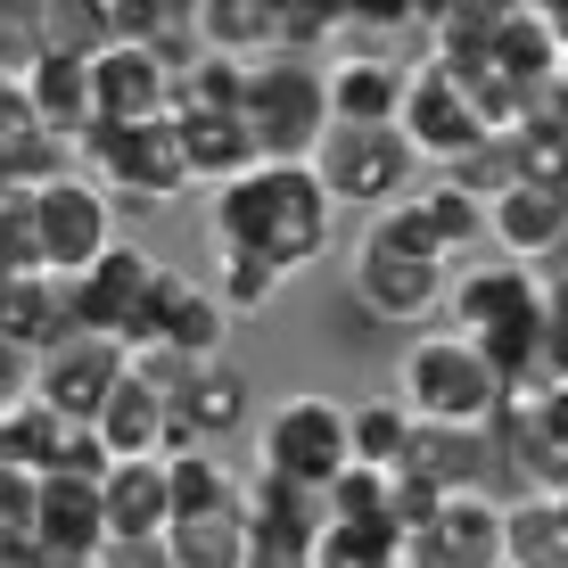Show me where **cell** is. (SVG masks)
I'll list each match as a JSON object with an SVG mask.
<instances>
[{
    "mask_svg": "<svg viewBox=\"0 0 568 568\" xmlns=\"http://www.w3.org/2000/svg\"><path fill=\"white\" fill-rule=\"evenodd\" d=\"M363 240L396 247V256H420V264H454V240H445V231H437V214L420 206V190H413V199H404V206H387L379 223L363 231Z\"/></svg>",
    "mask_w": 568,
    "mask_h": 568,
    "instance_id": "obj_37",
    "label": "cell"
},
{
    "mask_svg": "<svg viewBox=\"0 0 568 568\" xmlns=\"http://www.w3.org/2000/svg\"><path fill=\"white\" fill-rule=\"evenodd\" d=\"M173 132H182V156H190V182L206 190H231L247 182V173L264 165L256 132H247V115H199V108H173Z\"/></svg>",
    "mask_w": 568,
    "mask_h": 568,
    "instance_id": "obj_21",
    "label": "cell"
},
{
    "mask_svg": "<svg viewBox=\"0 0 568 568\" xmlns=\"http://www.w3.org/2000/svg\"><path fill=\"white\" fill-rule=\"evenodd\" d=\"M165 478H173V519L247 511V478L214 454V445H199V454H165Z\"/></svg>",
    "mask_w": 568,
    "mask_h": 568,
    "instance_id": "obj_30",
    "label": "cell"
},
{
    "mask_svg": "<svg viewBox=\"0 0 568 568\" xmlns=\"http://www.w3.org/2000/svg\"><path fill=\"white\" fill-rule=\"evenodd\" d=\"M83 568H108V560H83Z\"/></svg>",
    "mask_w": 568,
    "mask_h": 568,
    "instance_id": "obj_48",
    "label": "cell"
},
{
    "mask_svg": "<svg viewBox=\"0 0 568 568\" xmlns=\"http://www.w3.org/2000/svg\"><path fill=\"white\" fill-rule=\"evenodd\" d=\"M83 173V149L58 141V132L26 124V132H0V199H42L50 182Z\"/></svg>",
    "mask_w": 568,
    "mask_h": 568,
    "instance_id": "obj_29",
    "label": "cell"
},
{
    "mask_svg": "<svg viewBox=\"0 0 568 568\" xmlns=\"http://www.w3.org/2000/svg\"><path fill=\"white\" fill-rule=\"evenodd\" d=\"M445 297H454V281H445V264H420V256H396V247L363 240L355 247V305L371 322H428Z\"/></svg>",
    "mask_w": 568,
    "mask_h": 568,
    "instance_id": "obj_14",
    "label": "cell"
},
{
    "mask_svg": "<svg viewBox=\"0 0 568 568\" xmlns=\"http://www.w3.org/2000/svg\"><path fill=\"white\" fill-rule=\"evenodd\" d=\"M511 568H568V495L511 503Z\"/></svg>",
    "mask_w": 568,
    "mask_h": 568,
    "instance_id": "obj_34",
    "label": "cell"
},
{
    "mask_svg": "<svg viewBox=\"0 0 568 568\" xmlns=\"http://www.w3.org/2000/svg\"><path fill=\"white\" fill-rule=\"evenodd\" d=\"M428 67L445 74H478L486 58H495V33H503V0H445V9H428Z\"/></svg>",
    "mask_w": 568,
    "mask_h": 568,
    "instance_id": "obj_26",
    "label": "cell"
},
{
    "mask_svg": "<svg viewBox=\"0 0 568 568\" xmlns=\"http://www.w3.org/2000/svg\"><path fill=\"white\" fill-rule=\"evenodd\" d=\"M33 214H42V264L58 281H83V272L115 247V199L91 182V173L50 182L42 199H33Z\"/></svg>",
    "mask_w": 568,
    "mask_h": 568,
    "instance_id": "obj_10",
    "label": "cell"
},
{
    "mask_svg": "<svg viewBox=\"0 0 568 568\" xmlns=\"http://www.w3.org/2000/svg\"><path fill=\"white\" fill-rule=\"evenodd\" d=\"M329 33H346V9H329V0H281V58L329 42Z\"/></svg>",
    "mask_w": 568,
    "mask_h": 568,
    "instance_id": "obj_42",
    "label": "cell"
},
{
    "mask_svg": "<svg viewBox=\"0 0 568 568\" xmlns=\"http://www.w3.org/2000/svg\"><path fill=\"white\" fill-rule=\"evenodd\" d=\"M33 511H42V478H26V469L0 462V544H26Z\"/></svg>",
    "mask_w": 568,
    "mask_h": 568,
    "instance_id": "obj_43",
    "label": "cell"
},
{
    "mask_svg": "<svg viewBox=\"0 0 568 568\" xmlns=\"http://www.w3.org/2000/svg\"><path fill=\"white\" fill-rule=\"evenodd\" d=\"M486 240H495L511 264L544 272V264H552L560 247H568V190H560V182H544V173H536V182H519L511 199L486 206Z\"/></svg>",
    "mask_w": 568,
    "mask_h": 568,
    "instance_id": "obj_15",
    "label": "cell"
},
{
    "mask_svg": "<svg viewBox=\"0 0 568 568\" xmlns=\"http://www.w3.org/2000/svg\"><path fill=\"white\" fill-rule=\"evenodd\" d=\"M83 173L132 214H156V206L182 199V190H199L173 115H156V124H91L83 132Z\"/></svg>",
    "mask_w": 568,
    "mask_h": 568,
    "instance_id": "obj_3",
    "label": "cell"
},
{
    "mask_svg": "<svg viewBox=\"0 0 568 568\" xmlns=\"http://www.w3.org/2000/svg\"><path fill=\"white\" fill-rule=\"evenodd\" d=\"M156 288H165V264L149 256V247L115 240L100 264L74 281V322L91 329V338H115L132 355V346H149V313H156Z\"/></svg>",
    "mask_w": 568,
    "mask_h": 568,
    "instance_id": "obj_7",
    "label": "cell"
},
{
    "mask_svg": "<svg viewBox=\"0 0 568 568\" xmlns=\"http://www.w3.org/2000/svg\"><path fill=\"white\" fill-rule=\"evenodd\" d=\"M0 568H58V560H50V552H42V544H33V536H26V544H0Z\"/></svg>",
    "mask_w": 568,
    "mask_h": 568,
    "instance_id": "obj_46",
    "label": "cell"
},
{
    "mask_svg": "<svg viewBox=\"0 0 568 568\" xmlns=\"http://www.w3.org/2000/svg\"><path fill=\"white\" fill-rule=\"evenodd\" d=\"M26 108H33V124H42V132H58V141L83 149V132L100 124V115H91V58L42 50V58H33V74H26Z\"/></svg>",
    "mask_w": 568,
    "mask_h": 568,
    "instance_id": "obj_23",
    "label": "cell"
},
{
    "mask_svg": "<svg viewBox=\"0 0 568 568\" xmlns=\"http://www.w3.org/2000/svg\"><path fill=\"white\" fill-rule=\"evenodd\" d=\"M544 379L568 387V281H544Z\"/></svg>",
    "mask_w": 568,
    "mask_h": 568,
    "instance_id": "obj_44",
    "label": "cell"
},
{
    "mask_svg": "<svg viewBox=\"0 0 568 568\" xmlns=\"http://www.w3.org/2000/svg\"><path fill=\"white\" fill-rule=\"evenodd\" d=\"M445 182H462L478 206H495V199H511L519 182H536V149H527V132H486L478 156H469V165H454Z\"/></svg>",
    "mask_w": 568,
    "mask_h": 568,
    "instance_id": "obj_32",
    "label": "cell"
},
{
    "mask_svg": "<svg viewBox=\"0 0 568 568\" xmlns=\"http://www.w3.org/2000/svg\"><path fill=\"white\" fill-rule=\"evenodd\" d=\"M313 568H404V536H396V527H346V519H329Z\"/></svg>",
    "mask_w": 568,
    "mask_h": 568,
    "instance_id": "obj_38",
    "label": "cell"
},
{
    "mask_svg": "<svg viewBox=\"0 0 568 568\" xmlns=\"http://www.w3.org/2000/svg\"><path fill=\"white\" fill-rule=\"evenodd\" d=\"M199 42L214 58L264 67V58H281V0H206L199 9Z\"/></svg>",
    "mask_w": 568,
    "mask_h": 568,
    "instance_id": "obj_28",
    "label": "cell"
},
{
    "mask_svg": "<svg viewBox=\"0 0 568 568\" xmlns=\"http://www.w3.org/2000/svg\"><path fill=\"white\" fill-rule=\"evenodd\" d=\"M256 469L281 486H297V495L329 503V486L355 469V413H338L329 396H288L272 404L264 437H256Z\"/></svg>",
    "mask_w": 568,
    "mask_h": 568,
    "instance_id": "obj_4",
    "label": "cell"
},
{
    "mask_svg": "<svg viewBox=\"0 0 568 568\" xmlns=\"http://www.w3.org/2000/svg\"><path fill=\"white\" fill-rule=\"evenodd\" d=\"M132 379H141V387H156V396H165V404H182L190 387L206 379V363L173 355V346H132Z\"/></svg>",
    "mask_w": 568,
    "mask_h": 568,
    "instance_id": "obj_41",
    "label": "cell"
},
{
    "mask_svg": "<svg viewBox=\"0 0 568 568\" xmlns=\"http://www.w3.org/2000/svg\"><path fill=\"white\" fill-rule=\"evenodd\" d=\"M404 568H511V503L454 495L428 527L404 536Z\"/></svg>",
    "mask_w": 568,
    "mask_h": 568,
    "instance_id": "obj_11",
    "label": "cell"
},
{
    "mask_svg": "<svg viewBox=\"0 0 568 568\" xmlns=\"http://www.w3.org/2000/svg\"><path fill=\"white\" fill-rule=\"evenodd\" d=\"M420 206L437 214V231H445V240H454V256H462L469 240H486V206L469 199L462 182H445V173H428V182H420Z\"/></svg>",
    "mask_w": 568,
    "mask_h": 568,
    "instance_id": "obj_40",
    "label": "cell"
},
{
    "mask_svg": "<svg viewBox=\"0 0 568 568\" xmlns=\"http://www.w3.org/2000/svg\"><path fill=\"white\" fill-rule=\"evenodd\" d=\"M100 437H108V454H115V462H165V454H173V404L124 371L115 404L100 413Z\"/></svg>",
    "mask_w": 568,
    "mask_h": 568,
    "instance_id": "obj_25",
    "label": "cell"
},
{
    "mask_svg": "<svg viewBox=\"0 0 568 568\" xmlns=\"http://www.w3.org/2000/svg\"><path fill=\"white\" fill-rule=\"evenodd\" d=\"M413 413H404L396 396H371V404H355V462L363 469H387V478H396L404 469V445H413Z\"/></svg>",
    "mask_w": 568,
    "mask_h": 568,
    "instance_id": "obj_35",
    "label": "cell"
},
{
    "mask_svg": "<svg viewBox=\"0 0 568 568\" xmlns=\"http://www.w3.org/2000/svg\"><path fill=\"white\" fill-rule=\"evenodd\" d=\"M329 74L305 58H264L247 74V132H256L264 165H313L329 141Z\"/></svg>",
    "mask_w": 568,
    "mask_h": 568,
    "instance_id": "obj_5",
    "label": "cell"
},
{
    "mask_svg": "<svg viewBox=\"0 0 568 568\" xmlns=\"http://www.w3.org/2000/svg\"><path fill=\"white\" fill-rule=\"evenodd\" d=\"M396 404L420 428H495L503 420V379L462 329H420L396 363Z\"/></svg>",
    "mask_w": 568,
    "mask_h": 568,
    "instance_id": "obj_2",
    "label": "cell"
},
{
    "mask_svg": "<svg viewBox=\"0 0 568 568\" xmlns=\"http://www.w3.org/2000/svg\"><path fill=\"white\" fill-rule=\"evenodd\" d=\"M67 437H74V428L58 420L42 396H33V404H17V413L0 420V462L26 469V478H58V462H67Z\"/></svg>",
    "mask_w": 568,
    "mask_h": 568,
    "instance_id": "obj_31",
    "label": "cell"
},
{
    "mask_svg": "<svg viewBox=\"0 0 568 568\" xmlns=\"http://www.w3.org/2000/svg\"><path fill=\"white\" fill-rule=\"evenodd\" d=\"M404 83H413V74L387 50H346L338 67H329V115H338V124H404Z\"/></svg>",
    "mask_w": 568,
    "mask_h": 568,
    "instance_id": "obj_22",
    "label": "cell"
},
{
    "mask_svg": "<svg viewBox=\"0 0 568 568\" xmlns=\"http://www.w3.org/2000/svg\"><path fill=\"white\" fill-rule=\"evenodd\" d=\"M74 281H58V272H26V281H0V338L26 346L33 363L58 355V346L74 338Z\"/></svg>",
    "mask_w": 568,
    "mask_h": 568,
    "instance_id": "obj_18",
    "label": "cell"
},
{
    "mask_svg": "<svg viewBox=\"0 0 568 568\" xmlns=\"http://www.w3.org/2000/svg\"><path fill=\"white\" fill-rule=\"evenodd\" d=\"M124 371H132V355H124L115 338H91V329H74L58 355L33 363V396H42L67 428H100V413L115 404V387H124Z\"/></svg>",
    "mask_w": 568,
    "mask_h": 568,
    "instance_id": "obj_9",
    "label": "cell"
},
{
    "mask_svg": "<svg viewBox=\"0 0 568 568\" xmlns=\"http://www.w3.org/2000/svg\"><path fill=\"white\" fill-rule=\"evenodd\" d=\"M313 173L329 182V199L338 206H363L371 223H379L387 206H404L420 190V156L404 141V124H329L322 156H313Z\"/></svg>",
    "mask_w": 568,
    "mask_h": 568,
    "instance_id": "obj_6",
    "label": "cell"
},
{
    "mask_svg": "<svg viewBox=\"0 0 568 568\" xmlns=\"http://www.w3.org/2000/svg\"><path fill=\"white\" fill-rule=\"evenodd\" d=\"M281 288H288V272H281V264L214 247V297L231 305V322H247V313H272V297H281Z\"/></svg>",
    "mask_w": 568,
    "mask_h": 568,
    "instance_id": "obj_36",
    "label": "cell"
},
{
    "mask_svg": "<svg viewBox=\"0 0 568 568\" xmlns=\"http://www.w3.org/2000/svg\"><path fill=\"white\" fill-rule=\"evenodd\" d=\"M495 74H511L519 91H544L560 83V42H552V17H544V0L527 9V0H503V33H495V58H486Z\"/></svg>",
    "mask_w": 568,
    "mask_h": 568,
    "instance_id": "obj_27",
    "label": "cell"
},
{
    "mask_svg": "<svg viewBox=\"0 0 568 568\" xmlns=\"http://www.w3.org/2000/svg\"><path fill=\"white\" fill-rule=\"evenodd\" d=\"M173 536V478L165 462H115L108 478V552H141Z\"/></svg>",
    "mask_w": 568,
    "mask_h": 568,
    "instance_id": "obj_20",
    "label": "cell"
},
{
    "mask_svg": "<svg viewBox=\"0 0 568 568\" xmlns=\"http://www.w3.org/2000/svg\"><path fill=\"white\" fill-rule=\"evenodd\" d=\"M329 231H338V199L313 165H256L247 182L214 190V240L231 256L281 264L288 281L329 256Z\"/></svg>",
    "mask_w": 568,
    "mask_h": 568,
    "instance_id": "obj_1",
    "label": "cell"
},
{
    "mask_svg": "<svg viewBox=\"0 0 568 568\" xmlns=\"http://www.w3.org/2000/svg\"><path fill=\"white\" fill-rule=\"evenodd\" d=\"M322 527H329V511L313 495L247 469V568H313Z\"/></svg>",
    "mask_w": 568,
    "mask_h": 568,
    "instance_id": "obj_12",
    "label": "cell"
},
{
    "mask_svg": "<svg viewBox=\"0 0 568 568\" xmlns=\"http://www.w3.org/2000/svg\"><path fill=\"white\" fill-rule=\"evenodd\" d=\"M17 404H33V355L0 338V420H9Z\"/></svg>",
    "mask_w": 568,
    "mask_h": 568,
    "instance_id": "obj_45",
    "label": "cell"
},
{
    "mask_svg": "<svg viewBox=\"0 0 568 568\" xmlns=\"http://www.w3.org/2000/svg\"><path fill=\"white\" fill-rule=\"evenodd\" d=\"M33 544H42V552H50L58 568L108 560V486H83V478H42Z\"/></svg>",
    "mask_w": 568,
    "mask_h": 568,
    "instance_id": "obj_16",
    "label": "cell"
},
{
    "mask_svg": "<svg viewBox=\"0 0 568 568\" xmlns=\"http://www.w3.org/2000/svg\"><path fill=\"white\" fill-rule=\"evenodd\" d=\"M329 519H346V527H396V478L387 469H346L338 486H329V503H322Z\"/></svg>",
    "mask_w": 568,
    "mask_h": 568,
    "instance_id": "obj_39",
    "label": "cell"
},
{
    "mask_svg": "<svg viewBox=\"0 0 568 568\" xmlns=\"http://www.w3.org/2000/svg\"><path fill=\"white\" fill-rule=\"evenodd\" d=\"M445 313H454V329L462 338H486V329H503V322H519V313H544V281L527 264H469L462 281H454V297H445Z\"/></svg>",
    "mask_w": 568,
    "mask_h": 568,
    "instance_id": "obj_19",
    "label": "cell"
},
{
    "mask_svg": "<svg viewBox=\"0 0 568 568\" xmlns=\"http://www.w3.org/2000/svg\"><path fill=\"white\" fill-rule=\"evenodd\" d=\"M404 141H413V156L428 173H454L478 156L486 141V124H478V108H469V91H462V74H445V67H413V83H404Z\"/></svg>",
    "mask_w": 568,
    "mask_h": 568,
    "instance_id": "obj_8",
    "label": "cell"
},
{
    "mask_svg": "<svg viewBox=\"0 0 568 568\" xmlns=\"http://www.w3.org/2000/svg\"><path fill=\"white\" fill-rule=\"evenodd\" d=\"M173 568H247V511H206V519H173L165 536Z\"/></svg>",
    "mask_w": 568,
    "mask_h": 568,
    "instance_id": "obj_33",
    "label": "cell"
},
{
    "mask_svg": "<svg viewBox=\"0 0 568 568\" xmlns=\"http://www.w3.org/2000/svg\"><path fill=\"white\" fill-rule=\"evenodd\" d=\"M173 91H182V74L141 42H108L91 58V115L100 124H156V115H173Z\"/></svg>",
    "mask_w": 568,
    "mask_h": 568,
    "instance_id": "obj_13",
    "label": "cell"
},
{
    "mask_svg": "<svg viewBox=\"0 0 568 568\" xmlns=\"http://www.w3.org/2000/svg\"><path fill=\"white\" fill-rule=\"evenodd\" d=\"M544 17H552V42H560V74H568V0H544Z\"/></svg>",
    "mask_w": 568,
    "mask_h": 568,
    "instance_id": "obj_47",
    "label": "cell"
},
{
    "mask_svg": "<svg viewBox=\"0 0 568 568\" xmlns=\"http://www.w3.org/2000/svg\"><path fill=\"white\" fill-rule=\"evenodd\" d=\"M247 428V379L231 363H206V379L173 404V454H199L214 437H240Z\"/></svg>",
    "mask_w": 568,
    "mask_h": 568,
    "instance_id": "obj_24",
    "label": "cell"
},
{
    "mask_svg": "<svg viewBox=\"0 0 568 568\" xmlns=\"http://www.w3.org/2000/svg\"><path fill=\"white\" fill-rule=\"evenodd\" d=\"M223 338H231V305L214 297V281L165 272L156 313H149V346H173V355H190V363H223Z\"/></svg>",
    "mask_w": 568,
    "mask_h": 568,
    "instance_id": "obj_17",
    "label": "cell"
}]
</instances>
